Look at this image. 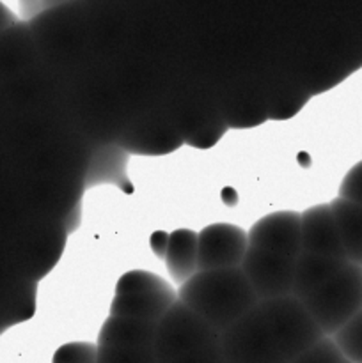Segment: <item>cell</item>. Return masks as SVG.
Returning a JSON list of instances; mask_svg holds the SVG:
<instances>
[{
    "label": "cell",
    "mask_w": 362,
    "mask_h": 363,
    "mask_svg": "<svg viewBox=\"0 0 362 363\" xmlns=\"http://www.w3.org/2000/svg\"><path fill=\"white\" fill-rule=\"evenodd\" d=\"M304 105V99H298L297 96H286V98L277 99L275 105L270 108L268 116L272 119H287V117H293L295 113H298V110Z\"/></svg>",
    "instance_id": "cb8c5ba5"
},
{
    "label": "cell",
    "mask_w": 362,
    "mask_h": 363,
    "mask_svg": "<svg viewBox=\"0 0 362 363\" xmlns=\"http://www.w3.org/2000/svg\"><path fill=\"white\" fill-rule=\"evenodd\" d=\"M197 238L199 272L240 268L248 250L247 233L233 223L206 225Z\"/></svg>",
    "instance_id": "52a82bcc"
},
{
    "label": "cell",
    "mask_w": 362,
    "mask_h": 363,
    "mask_svg": "<svg viewBox=\"0 0 362 363\" xmlns=\"http://www.w3.org/2000/svg\"><path fill=\"white\" fill-rule=\"evenodd\" d=\"M158 323L144 319L109 315L98 335V346L116 347H153Z\"/></svg>",
    "instance_id": "30bf717a"
},
{
    "label": "cell",
    "mask_w": 362,
    "mask_h": 363,
    "mask_svg": "<svg viewBox=\"0 0 362 363\" xmlns=\"http://www.w3.org/2000/svg\"><path fill=\"white\" fill-rule=\"evenodd\" d=\"M220 346L226 363H287L258 307L220 333Z\"/></svg>",
    "instance_id": "5b68a950"
},
{
    "label": "cell",
    "mask_w": 362,
    "mask_h": 363,
    "mask_svg": "<svg viewBox=\"0 0 362 363\" xmlns=\"http://www.w3.org/2000/svg\"><path fill=\"white\" fill-rule=\"evenodd\" d=\"M329 206L348 262L362 266V206L341 197Z\"/></svg>",
    "instance_id": "4fadbf2b"
},
{
    "label": "cell",
    "mask_w": 362,
    "mask_h": 363,
    "mask_svg": "<svg viewBox=\"0 0 362 363\" xmlns=\"http://www.w3.org/2000/svg\"><path fill=\"white\" fill-rule=\"evenodd\" d=\"M149 245H151L153 254L158 259H163L167 254V247H169V234L165 230H156L149 238Z\"/></svg>",
    "instance_id": "d4e9b609"
},
{
    "label": "cell",
    "mask_w": 362,
    "mask_h": 363,
    "mask_svg": "<svg viewBox=\"0 0 362 363\" xmlns=\"http://www.w3.org/2000/svg\"><path fill=\"white\" fill-rule=\"evenodd\" d=\"M98 363H158L153 347L98 346Z\"/></svg>",
    "instance_id": "ac0fdd59"
},
{
    "label": "cell",
    "mask_w": 362,
    "mask_h": 363,
    "mask_svg": "<svg viewBox=\"0 0 362 363\" xmlns=\"http://www.w3.org/2000/svg\"><path fill=\"white\" fill-rule=\"evenodd\" d=\"M240 268L259 301L293 294L295 259L248 247Z\"/></svg>",
    "instance_id": "8992f818"
},
{
    "label": "cell",
    "mask_w": 362,
    "mask_h": 363,
    "mask_svg": "<svg viewBox=\"0 0 362 363\" xmlns=\"http://www.w3.org/2000/svg\"><path fill=\"white\" fill-rule=\"evenodd\" d=\"M116 294H176V291L156 273L133 269L121 277Z\"/></svg>",
    "instance_id": "2e32d148"
},
{
    "label": "cell",
    "mask_w": 362,
    "mask_h": 363,
    "mask_svg": "<svg viewBox=\"0 0 362 363\" xmlns=\"http://www.w3.org/2000/svg\"><path fill=\"white\" fill-rule=\"evenodd\" d=\"M219 340V332L202 321L187 305L176 301L172 308L160 319L153 350L158 363H165Z\"/></svg>",
    "instance_id": "277c9868"
},
{
    "label": "cell",
    "mask_w": 362,
    "mask_h": 363,
    "mask_svg": "<svg viewBox=\"0 0 362 363\" xmlns=\"http://www.w3.org/2000/svg\"><path fill=\"white\" fill-rule=\"evenodd\" d=\"M248 247L297 259L302 252L300 213L275 211L263 216L247 233Z\"/></svg>",
    "instance_id": "ba28073f"
},
{
    "label": "cell",
    "mask_w": 362,
    "mask_h": 363,
    "mask_svg": "<svg viewBox=\"0 0 362 363\" xmlns=\"http://www.w3.org/2000/svg\"><path fill=\"white\" fill-rule=\"evenodd\" d=\"M183 142V135L174 128L149 126L141 131H131L126 138H123L121 145L131 152L141 155H165L174 151Z\"/></svg>",
    "instance_id": "9a60e30c"
},
{
    "label": "cell",
    "mask_w": 362,
    "mask_h": 363,
    "mask_svg": "<svg viewBox=\"0 0 362 363\" xmlns=\"http://www.w3.org/2000/svg\"><path fill=\"white\" fill-rule=\"evenodd\" d=\"M348 261L341 259L325 257V255L309 254V252H300L295 259V282H293V296L302 300L318 289L319 286L332 279L337 272L344 268Z\"/></svg>",
    "instance_id": "8fae6325"
},
{
    "label": "cell",
    "mask_w": 362,
    "mask_h": 363,
    "mask_svg": "<svg viewBox=\"0 0 362 363\" xmlns=\"http://www.w3.org/2000/svg\"><path fill=\"white\" fill-rule=\"evenodd\" d=\"M343 357L351 363H362V311L332 335Z\"/></svg>",
    "instance_id": "e0dca14e"
},
{
    "label": "cell",
    "mask_w": 362,
    "mask_h": 363,
    "mask_svg": "<svg viewBox=\"0 0 362 363\" xmlns=\"http://www.w3.org/2000/svg\"><path fill=\"white\" fill-rule=\"evenodd\" d=\"M52 363H98V344L70 342L53 353Z\"/></svg>",
    "instance_id": "44dd1931"
},
{
    "label": "cell",
    "mask_w": 362,
    "mask_h": 363,
    "mask_svg": "<svg viewBox=\"0 0 362 363\" xmlns=\"http://www.w3.org/2000/svg\"><path fill=\"white\" fill-rule=\"evenodd\" d=\"M300 241L302 252L348 261L329 204L312 206L300 213Z\"/></svg>",
    "instance_id": "9c48e42d"
},
{
    "label": "cell",
    "mask_w": 362,
    "mask_h": 363,
    "mask_svg": "<svg viewBox=\"0 0 362 363\" xmlns=\"http://www.w3.org/2000/svg\"><path fill=\"white\" fill-rule=\"evenodd\" d=\"M341 363H351V362H350V360H346V358H344V360L341 362Z\"/></svg>",
    "instance_id": "83f0119b"
},
{
    "label": "cell",
    "mask_w": 362,
    "mask_h": 363,
    "mask_svg": "<svg viewBox=\"0 0 362 363\" xmlns=\"http://www.w3.org/2000/svg\"><path fill=\"white\" fill-rule=\"evenodd\" d=\"M226 130L227 124L226 121H224V117L215 116L213 119H206L201 126L194 128L183 140L187 142V144L194 145V147L208 149L219 142V138L222 137V133Z\"/></svg>",
    "instance_id": "d6986e66"
},
{
    "label": "cell",
    "mask_w": 362,
    "mask_h": 363,
    "mask_svg": "<svg viewBox=\"0 0 362 363\" xmlns=\"http://www.w3.org/2000/svg\"><path fill=\"white\" fill-rule=\"evenodd\" d=\"M339 197L362 206V162L355 163L343 177L339 186Z\"/></svg>",
    "instance_id": "7402d4cb"
},
{
    "label": "cell",
    "mask_w": 362,
    "mask_h": 363,
    "mask_svg": "<svg viewBox=\"0 0 362 363\" xmlns=\"http://www.w3.org/2000/svg\"><path fill=\"white\" fill-rule=\"evenodd\" d=\"M41 9V0H21V11L25 16H32Z\"/></svg>",
    "instance_id": "484cf974"
},
{
    "label": "cell",
    "mask_w": 362,
    "mask_h": 363,
    "mask_svg": "<svg viewBox=\"0 0 362 363\" xmlns=\"http://www.w3.org/2000/svg\"><path fill=\"white\" fill-rule=\"evenodd\" d=\"M43 2H45L46 6H55V4H60V2H64V0H43Z\"/></svg>",
    "instance_id": "4316f807"
},
{
    "label": "cell",
    "mask_w": 362,
    "mask_h": 363,
    "mask_svg": "<svg viewBox=\"0 0 362 363\" xmlns=\"http://www.w3.org/2000/svg\"><path fill=\"white\" fill-rule=\"evenodd\" d=\"M300 301L319 330L327 337H332L362 311V266L348 262L332 279Z\"/></svg>",
    "instance_id": "7a4b0ae2"
},
{
    "label": "cell",
    "mask_w": 362,
    "mask_h": 363,
    "mask_svg": "<svg viewBox=\"0 0 362 363\" xmlns=\"http://www.w3.org/2000/svg\"><path fill=\"white\" fill-rule=\"evenodd\" d=\"M344 360L343 353L336 346L332 337H323L319 342L309 347L290 363H341Z\"/></svg>",
    "instance_id": "ffe728a7"
},
{
    "label": "cell",
    "mask_w": 362,
    "mask_h": 363,
    "mask_svg": "<svg viewBox=\"0 0 362 363\" xmlns=\"http://www.w3.org/2000/svg\"><path fill=\"white\" fill-rule=\"evenodd\" d=\"M165 363H226L224 362L222 354V346H220V340L215 344H209V346L201 347L197 351H192V353L183 354V357H177L174 360L165 362Z\"/></svg>",
    "instance_id": "603a6c76"
},
{
    "label": "cell",
    "mask_w": 362,
    "mask_h": 363,
    "mask_svg": "<svg viewBox=\"0 0 362 363\" xmlns=\"http://www.w3.org/2000/svg\"><path fill=\"white\" fill-rule=\"evenodd\" d=\"M258 308L287 363L327 337L311 318L304 303L293 294L259 301Z\"/></svg>",
    "instance_id": "3957f363"
},
{
    "label": "cell",
    "mask_w": 362,
    "mask_h": 363,
    "mask_svg": "<svg viewBox=\"0 0 362 363\" xmlns=\"http://www.w3.org/2000/svg\"><path fill=\"white\" fill-rule=\"evenodd\" d=\"M177 301L187 305L219 333L259 303L241 268L197 272L180 286Z\"/></svg>",
    "instance_id": "6da1fadb"
},
{
    "label": "cell",
    "mask_w": 362,
    "mask_h": 363,
    "mask_svg": "<svg viewBox=\"0 0 362 363\" xmlns=\"http://www.w3.org/2000/svg\"><path fill=\"white\" fill-rule=\"evenodd\" d=\"M199 238L190 229H177L169 234V247L163 257L169 275L177 286H183L188 279L199 272Z\"/></svg>",
    "instance_id": "7c38bea8"
},
{
    "label": "cell",
    "mask_w": 362,
    "mask_h": 363,
    "mask_svg": "<svg viewBox=\"0 0 362 363\" xmlns=\"http://www.w3.org/2000/svg\"><path fill=\"white\" fill-rule=\"evenodd\" d=\"M177 301L176 294H116L110 303V315L144 319L160 323V319Z\"/></svg>",
    "instance_id": "5bb4252c"
}]
</instances>
